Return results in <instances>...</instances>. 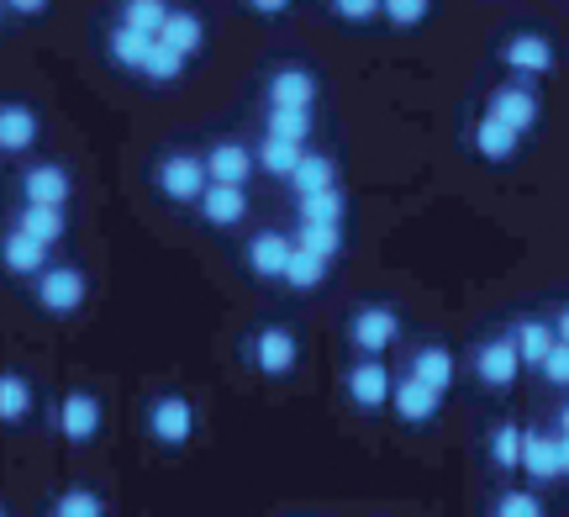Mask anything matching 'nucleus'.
<instances>
[{"label": "nucleus", "mask_w": 569, "mask_h": 517, "mask_svg": "<svg viewBox=\"0 0 569 517\" xmlns=\"http://www.w3.org/2000/svg\"><path fill=\"white\" fill-rule=\"evenodd\" d=\"M27 286H32V301H38L48 317H74V311L84 307V296H90V280H84V269H74V265H48V269H38Z\"/></svg>", "instance_id": "1"}, {"label": "nucleus", "mask_w": 569, "mask_h": 517, "mask_svg": "<svg viewBox=\"0 0 569 517\" xmlns=\"http://www.w3.org/2000/svg\"><path fill=\"white\" fill-rule=\"evenodd\" d=\"M153 180H159V196H169L174 207H196L201 190L211 186L206 159H196V153H163L159 169H153Z\"/></svg>", "instance_id": "2"}, {"label": "nucleus", "mask_w": 569, "mask_h": 517, "mask_svg": "<svg viewBox=\"0 0 569 517\" xmlns=\"http://www.w3.org/2000/svg\"><path fill=\"white\" fill-rule=\"evenodd\" d=\"M101 422H106V407H101V396H90V391H69L59 401V412H53V428L69 444H90V438L101 434Z\"/></svg>", "instance_id": "3"}, {"label": "nucleus", "mask_w": 569, "mask_h": 517, "mask_svg": "<svg viewBox=\"0 0 569 517\" xmlns=\"http://www.w3.org/2000/svg\"><path fill=\"white\" fill-rule=\"evenodd\" d=\"M17 190H21V201H32V207H69V196H74V175L63 165H27L21 169V180H17Z\"/></svg>", "instance_id": "4"}, {"label": "nucleus", "mask_w": 569, "mask_h": 517, "mask_svg": "<svg viewBox=\"0 0 569 517\" xmlns=\"http://www.w3.org/2000/svg\"><path fill=\"white\" fill-rule=\"evenodd\" d=\"M148 434L159 438V444H169V449H180V444H190V434H196V407L184 401V396H159L153 407H148Z\"/></svg>", "instance_id": "5"}, {"label": "nucleus", "mask_w": 569, "mask_h": 517, "mask_svg": "<svg viewBox=\"0 0 569 517\" xmlns=\"http://www.w3.org/2000/svg\"><path fill=\"white\" fill-rule=\"evenodd\" d=\"M42 138V117L27 101H0V153L6 159H21L32 153Z\"/></svg>", "instance_id": "6"}, {"label": "nucleus", "mask_w": 569, "mask_h": 517, "mask_svg": "<svg viewBox=\"0 0 569 517\" xmlns=\"http://www.w3.org/2000/svg\"><path fill=\"white\" fill-rule=\"evenodd\" d=\"M348 338H353V349L359 354H386L390 344L401 338V317H396L390 307H365V311H353Z\"/></svg>", "instance_id": "7"}, {"label": "nucleus", "mask_w": 569, "mask_h": 517, "mask_svg": "<svg viewBox=\"0 0 569 517\" xmlns=\"http://www.w3.org/2000/svg\"><path fill=\"white\" fill-rule=\"evenodd\" d=\"M53 265V249L38 243V238H27L21 228H6L0 232V269L6 275H17V280H32L38 269Z\"/></svg>", "instance_id": "8"}, {"label": "nucleus", "mask_w": 569, "mask_h": 517, "mask_svg": "<svg viewBox=\"0 0 569 517\" xmlns=\"http://www.w3.org/2000/svg\"><path fill=\"white\" fill-rule=\"evenodd\" d=\"M206 228H238L248 217V186H222V180H211L201 190V201H196Z\"/></svg>", "instance_id": "9"}, {"label": "nucleus", "mask_w": 569, "mask_h": 517, "mask_svg": "<svg viewBox=\"0 0 569 517\" xmlns=\"http://www.w3.org/2000/svg\"><path fill=\"white\" fill-rule=\"evenodd\" d=\"M264 101L284 106V111H311V106H317V80H311V69H296V63L274 69L264 84Z\"/></svg>", "instance_id": "10"}, {"label": "nucleus", "mask_w": 569, "mask_h": 517, "mask_svg": "<svg viewBox=\"0 0 569 517\" xmlns=\"http://www.w3.org/2000/svg\"><path fill=\"white\" fill-rule=\"evenodd\" d=\"M290 238L284 232H253L243 249V265L248 275H259V280H284V265H290Z\"/></svg>", "instance_id": "11"}, {"label": "nucleus", "mask_w": 569, "mask_h": 517, "mask_svg": "<svg viewBox=\"0 0 569 517\" xmlns=\"http://www.w3.org/2000/svg\"><path fill=\"white\" fill-rule=\"evenodd\" d=\"M538 96H532L528 84H501L496 96H490V106H486V117H496V122H507V127H517V132H528V127H538Z\"/></svg>", "instance_id": "12"}, {"label": "nucleus", "mask_w": 569, "mask_h": 517, "mask_svg": "<svg viewBox=\"0 0 569 517\" xmlns=\"http://www.w3.org/2000/svg\"><path fill=\"white\" fill-rule=\"evenodd\" d=\"M253 148L243 143H232V138H222V143H211L206 148V175L211 180H222V186H248L253 180Z\"/></svg>", "instance_id": "13"}, {"label": "nucleus", "mask_w": 569, "mask_h": 517, "mask_svg": "<svg viewBox=\"0 0 569 517\" xmlns=\"http://www.w3.org/2000/svg\"><path fill=\"white\" fill-rule=\"evenodd\" d=\"M501 63L517 69V74H528V80H538V74L553 69V42L538 38V32H517V38H507V48H501Z\"/></svg>", "instance_id": "14"}, {"label": "nucleus", "mask_w": 569, "mask_h": 517, "mask_svg": "<svg viewBox=\"0 0 569 517\" xmlns=\"http://www.w3.org/2000/svg\"><path fill=\"white\" fill-rule=\"evenodd\" d=\"M390 391H396V386H390V370L375 359V354H369L365 365H353V370H348V396H353V407L375 412V407H386L390 401Z\"/></svg>", "instance_id": "15"}, {"label": "nucleus", "mask_w": 569, "mask_h": 517, "mask_svg": "<svg viewBox=\"0 0 569 517\" xmlns=\"http://www.w3.org/2000/svg\"><path fill=\"white\" fill-rule=\"evenodd\" d=\"M11 228H21L27 238H38V243H63L69 238V211L63 207H32V201H21L17 217H11Z\"/></svg>", "instance_id": "16"}, {"label": "nucleus", "mask_w": 569, "mask_h": 517, "mask_svg": "<svg viewBox=\"0 0 569 517\" xmlns=\"http://www.w3.org/2000/svg\"><path fill=\"white\" fill-rule=\"evenodd\" d=\"M475 370H480V380L486 386H511L517 380V370H522V354H517V344L511 338H490V344H480V354H475Z\"/></svg>", "instance_id": "17"}, {"label": "nucleus", "mask_w": 569, "mask_h": 517, "mask_svg": "<svg viewBox=\"0 0 569 517\" xmlns=\"http://www.w3.org/2000/svg\"><path fill=\"white\" fill-rule=\"evenodd\" d=\"M296 332H284V328H259L253 332V365L264 375H290L296 370Z\"/></svg>", "instance_id": "18"}, {"label": "nucleus", "mask_w": 569, "mask_h": 517, "mask_svg": "<svg viewBox=\"0 0 569 517\" xmlns=\"http://www.w3.org/2000/svg\"><path fill=\"white\" fill-rule=\"evenodd\" d=\"M153 42H159V38H148V32H138V27L117 21V27L106 32V53H111V63H117V69L142 74V63H148V53H153Z\"/></svg>", "instance_id": "19"}, {"label": "nucleus", "mask_w": 569, "mask_h": 517, "mask_svg": "<svg viewBox=\"0 0 569 517\" xmlns=\"http://www.w3.org/2000/svg\"><path fill=\"white\" fill-rule=\"evenodd\" d=\"M390 401H396V412L407 417V422H427V417H438V407H443V391L417 380V375H407V380L390 391Z\"/></svg>", "instance_id": "20"}, {"label": "nucleus", "mask_w": 569, "mask_h": 517, "mask_svg": "<svg viewBox=\"0 0 569 517\" xmlns=\"http://www.w3.org/2000/svg\"><path fill=\"white\" fill-rule=\"evenodd\" d=\"M517 148H522V132H517V127L496 122V117H480V122H475V153H480V159L507 165V159H517Z\"/></svg>", "instance_id": "21"}, {"label": "nucleus", "mask_w": 569, "mask_h": 517, "mask_svg": "<svg viewBox=\"0 0 569 517\" xmlns=\"http://www.w3.org/2000/svg\"><path fill=\"white\" fill-rule=\"evenodd\" d=\"M159 42L180 48L184 59H196V53L206 48V21L196 17V11H180V6H174V11H169V21L159 27Z\"/></svg>", "instance_id": "22"}, {"label": "nucleus", "mask_w": 569, "mask_h": 517, "mask_svg": "<svg viewBox=\"0 0 569 517\" xmlns=\"http://www.w3.org/2000/svg\"><path fill=\"white\" fill-rule=\"evenodd\" d=\"M306 143H284V138H259V148H253V165L264 169V175H274V180H290V169L301 165Z\"/></svg>", "instance_id": "23"}, {"label": "nucleus", "mask_w": 569, "mask_h": 517, "mask_svg": "<svg viewBox=\"0 0 569 517\" xmlns=\"http://www.w3.org/2000/svg\"><path fill=\"white\" fill-rule=\"evenodd\" d=\"M327 186H338V165L327 153H301V165L290 169V190L311 196V190H327Z\"/></svg>", "instance_id": "24"}, {"label": "nucleus", "mask_w": 569, "mask_h": 517, "mask_svg": "<svg viewBox=\"0 0 569 517\" xmlns=\"http://www.w3.org/2000/svg\"><path fill=\"white\" fill-rule=\"evenodd\" d=\"M327 265H332V259H322V253H311V249L296 243V249H290V265H284V286L290 290H317L327 280Z\"/></svg>", "instance_id": "25"}, {"label": "nucleus", "mask_w": 569, "mask_h": 517, "mask_svg": "<svg viewBox=\"0 0 569 517\" xmlns=\"http://www.w3.org/2000/svg\"><path fill=\"white\" fill-rule=\"evenodd\" d=\"M522 470H528L532 480H553V476H559V438H543V434L522 438Z\"/></svg>", "instance_id": "26"}, {"label": "nucleus", "mask_w": 569, "mask_h": 517, "mask_svg": "<svg viewBox=\"0 0 569 517\" xmlns=\"http://www.w3.org/2000/svg\"><path fill=\"white\" fill-rule=\"evenodd\" d=\"M411 375L427 380V386H438V391H448V386H453V354L438 349V344H427V349L411 354Z\"/></svg>", "instance_id": "27"}, {"label": "nucleus", "mask_w": 569, "mask_h": 517, "mask_svg": "<svg viewBox=\"0 0 569 517\" xmlns=\"http://www.w3.org/2000/svg\"><path fill=\"white\" fill-rule=\"evenodd\" d=\"M32 417V386H27V375L6 370L0 375V422H27Z\"/></svg>", "instance_id": "28"}, {"label": "nucleus", "mask_w": 569, "mask_h": 517, "mask_svg": "<svg viewBox=\"0 0 569 517\" xmlns=\"http://www.w3.org/2000/svg\"><path fill=\"white\" fill-rule=\"evenodd\" d=\"M553 338L559 332L549 328V322H517V332H511V344H517V354H522V365H543L549 359V349H553Z\"/></svg>", "instance_id": "29"}, {"label": "nucleus", "mask_w": 569, "mask_h": 517, "mask_svg": "<svg viewBox=\"0 0 569 517\" xmlns=\"http://www.w3.org/2000/svg\"><path fill=\"white\" fill-rule=\"evenodd\" d=\"M290 243L322 253V259H338V253H343V222H301Z\"/></svg>", "instance_id": "30"}, {"label": "nucleus", "mask_w": 569, "mask_h": 517, "mask_svg": "<svg viewBox=\"0 0 569 517\" xmlns=\"http://www.w3.org/2000/svg\"><path fill=\"white\" fill-rule=\"evenodd\" d=\"M169 0H122V11H117V21H127V27H138V32H148V38H159V27L169 21Z\"/></svg>", "instance_id": "31"}, {"label": "nucleus", "mask_w": 569, "mask_h": 517, "mask_svg": "<svg viewBox=\"0 0 569 517\" xmlns=\"http://www.w3.org/2000/svg\"><path fill=\"white\" fill-rule=\"evenodd\" d=\"M311 111H284V106H269L264 111V132L269 138H284V143H306L311 138Z\"/></svg>", "instance_id": "32"}, {"label": "nucleus", "mask_w": 569, "mask_h": 517, "mask_svg": "<svg viewBox=\"0 0 569 517\" xmlns=\"http://www.w3.org/2000/svg\"><path fill=\"white\" fill-rule=\"evenodd\" d=\"M296 207H301V222H343V190H311V196H296Z\"/></svg>", "instance_id": "33"}, {"label": "nucleus", "mask_w": 569, "mask_h": 517, "mask_svg": "<svg viewBox=\"0 0 569 517\" xmlns=\"http://www.w3.org/2000/svg\"><path fill=\"white\" fill-rule=\"evenodd\" d=\"M184 53L180 48H169V42H153V53H148V63H142V80H153V84H174L184 74Z\"/></svg>", "instance_id": "34"}, {"label": "nucleus", "mask_w": 569, "mask_h": 517, "mask_svg": "<svg viewBox=\"0 0 569 517\" xmlns=\"http://www.w3.org/2000/svg\"><path fill=\"white\" fill-rule=\"evenodd\" d=\"M53 517H106V501L96 491H84V486H69L53 497Z\"/></svg>", "instance_id": "35"}, {"label": "nucleus", "mask_w": 569, "mask_h": 517, "mask_svg": "<svg viewBox=\"0 0 569 517\" xmlns=\"http://www.w3.org/2000/svg\"><path fill=\"white\" fill-rule=\"evenodd\" d=\"M522 428H496V434H490V455H496V465H501V470H517V465H522Z\"/></svg>", "instance_id": "36"}, {"label": "nucleus", "mask_w": 569, "mask_h": 517, "mask_svg": "<svg viewBox=\"0 0 569 517\" xmlns=\"http://www.w3.org/2000/svg\"><path fill=\"white\" fill-rule=\"evenodd\" d=\"M380 11H386L390 27H417V21H427L432 0H380Z\"/></svg>", "instance_id": "37"}, {"label": "nucleus", "mask_w": 569, "mask_h": 517, "mask_svg": "<svg viewBox=\"0 0 569 517\" xmlns=\"http://www.w3.org/2000/svg\"><path fill=\"white\" fill-rule=\"evenodd\" d=\"M496 517H543V501L528 497V491H511V497L496 501Z\"/></svg>", "instance_id": "38"}, {"label": "nucleus", "mask_w": 569, "mask_h": 517, "mask_svg": "<svg viewBox=\"0 0 569 517\" xmlns=\"http://www.w3.org/2000/svg\"><path fill=\"white\" fill-rule=\"evenodd\" d=\"M538 370L549 375L553 386H569V344H565V338H553L549 359H543V365H538Z\"/></svg>", "instance_id": "39"}, {"label": "nucleus", "mask_w": 569, "mask_h": 517, "mask_svg": "<svg viewBox=\"0 0 569 517\" xmlns=\"http://www.w3.org/2000/svg\"><path fill=\"white\" fill-rule=\"evenodd\" d=\"M380 11V0H332V17L338 21H369Z\"/></svg>", "instance_id": "40"}, {"label": "nucleus", "mask_w": 569, "mask_h": 517, "mask_svg": "<svg viewBox=\"0 0 569 517\" xmlns=\"http://www.w3.org/2000/svg\"><path fill=\"white\" fill-rule=\"evenodd\" d=\"M0 6H6L11 17H42V11H48L53 0H0Z\"/></svg>", "instance_id": "41"}, {"label": "nucleus", "mask_w": 569, "mask_h": 517, "mask_svg": "<svg viewBox=\"0 0 569 517\" xmlns=\"http://www.w3.org/2000/svg\"><path fill=\"white\" fill-rule=\"evenodd\" d=\"M243 6L253 11V17H284V11H290L296 0H243Z\"/></svg>", "instance_id": "42"}, {"label": "nucleus", "mask_w": 569, "mask_h": 517, "mask_svg": "<svg viewBox=\"0 0 569 517\" xmlns=\"http://www.w3.org/2000/svg\"><path fill=\"white\" fill-rule=\"evenodd\" d=\"M559 476H569V434H559Z\"/></svg>", "instance_id": "43"}, {"label": "nucleus", "mask_w": 569, "mask_h": 517, "mask_svg": "<svg viewBox=\"0 0 569 517\" xmlns=\"http://www.w3.org/2000/svg\"><path fill=\"white\" fill-rule=\"evenodd\" d=\"M553 332H559V338H565V344H569V307L559 311V317H553Z\"/></svg>", "instance_id": "44"}, {"label": "nucleus", "mask_w": 569, "mask_h": 517, "mask_svg": "<svg viewBox=\"0 0 569 517\" xmlns=\"http://www.w3.org/2000/svg\"><path fill=\"white\" fill-rule=\"evenodd\" d=\"M0 32H6V6H0Z\"/></svg>", "instance_id": "45"}, {"label": "nucleus", "mask_w": 569, "mask_h": 517, "mask_svg": "<svg viewBox=\"0 0 569 517\" xmlns=\"http://www.w3.org/2000/svg\"><path fill=\"white\" fill-rule=\"evenodd\" d=\"M0 517H11V513H6V501H0Z\"/></svg>", "instance_id": "46"}]
</instances>
